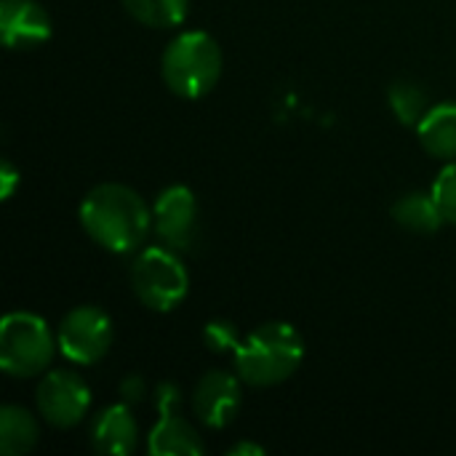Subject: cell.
<instances>
[{
  "label": "cell",
  "mask_w": 456,
  "mask_h": 456,
  "mask_svg": "<svg viewBox=\"0 0 456 456\" xmlns=\"http://www.w3.org/2000/svg\"><path fill=\"white\" fill-rule=\"evenodd\" d=\"M430 192H433V198H436V203H438L444 219L456 224V160L446 163V166L441 168V174L436 176Z\"/></svg>",
  "instance_id": "ac0fdd59"
},
{
  "label": "cell",
  "mask_w": 456,
  "mask_h": 456,
  "mask_svg": "<svg viewBox=\"0 0 456 456\" xmlns=\"http://www.w3.org/2000/svg\"><path fill=\"white\" fill-rule=\"evenodd\" d=\"M393 219L398 227L417 232V235H433L444 227V214L433 198V192H406L393 206Z\"/></svg>",
  "instance_id": "5bb4252c"
},
{
  "label": "cell",
  "mask_w": 456,
  "mask_h": 456,
  "mask_svg": "<svg viewBox=\"0 0 456 456\" xmlns=\"http://www.w3.org/2000/svg\"><path fill=\"white\" fill-rule=\"evenodd\" d=\"M240 377L230 371H206L192 390V411L200 425L211 430H224L235 422L240 411Z\"/></svg>",
  "instance_id": "30bf717a"
},
{
  "label": "cell",
  "mask_w": 456,
  "mask_h": 456,
  "mask_svg": "<svg viewBox=\"0 0 456 456\" xmlns=\"http://www.w3.org/2000/svg\"><path fill=\"white\" fill-rule=\"evenodd\" d=\"M77 216L86 235L110 254L139 251L152 227V211L144 198L118 182L94 187L83 198Z\"/></svg>",
  "instance_id": "6da1fadb"
},
{
  "label": "cell",
  "mask_w": 456,
  "mask_h": 456,
  "mask_svg": "<svg viewBox=\"0 0 456 456\" xmlns=\"http://www.w3.org/2000/svg\"><path fill=\"white\" fill-rule=\"evenodd\" d=\"M387 99H390V107L398 118V123L403 126H411L417 128L422 123V118L428 115L430 110V102H428V94L419 83L414 80H395L387 91Z\"/></svg>",
  "instance_id": "e0dca14e"
},
{
  "label": "cell",
  "mask_w": 456,
  "mask_h": 456,
  "mask_svg": "<svg viewBox=\"0 0 456 456\" xmlns=\"http://www.w3.org/2000/svg\"><path fill=\"white\" fill-rule=\"evenodd\" d=\"M40 441L37 419L21 406H3L0 411V454H29Z\"/></svg>",
  "instance_id": "9a60e30c"
},
{
  "label": "cell",
  "mask_w": 456,
  "mask_h": 456,
  "mask_svg": "<svg viewBox=\"0 0 456 456\" xmlns=\"http://www.w3.org/2000/svg\"><path fill=\"white\" fill-rule=\"evenodd\" d=\"M53 32V21L37 0H0V37L5 48L43 45Z\"/></svg>",
  "instance_id": "8fae6325"
},
{
  "label": "cell",
  "mask_w": 456,
  "mask_h": 456,
  "mask_svg": "<svg viewBox=\"0 0 456 456\" xmlns=\"http://www.w3.org/2000/svg\"><path fill=\"white\" fill-rule=\"evenodd\" d=\"M222 48L203 29L179 32L163 51L160 75L171 94L182 99H203L222 77Z\"/></svg>",
  "instance_id": "3957f363"
},
{
  "label": "cell",
  "mask_w": 456,
  "mask_h": 456,
  "mask_svg": "<svg viewBox=\"0 0 456 456\" xmlns=\"http://www.w3.org/2000/svg\"><path fill=\"white\" fill-rule=\"evenodd\" d=\"M19 179H21L19 168L11 160H3V166H0V198L3 200H8L13 195V190L19 187Z\"/></svg>",
  "instance_id": "ffe728a7"
},
{
  "label": "cell",
  "mask_w": 456,
  "mask_h": 456,
  "mask_svg": "<svg viewBox=\"0 0 456 456\" xmlns=\"http://www.w3.org/2000/svg\"><path fill=\"white\" fill-rule=\"evenodd\" d=\"M417 136L428 155L444 163L456 160V102H441L430 107L417 126Z\"/></svg>",
  "instance_id": "4fadbf2b"
},
{
  "label": "cell",
  "mask_w": 456,
  "mask_h": 456,
  "mask_svg": "<svg viewBox=\"0 0 456 456\" xmlns=\"http://www.w3.org/2000/svg\"><path fill=\"white\" fill-rule=\"evenodd\" d=\"M305 361V339L286 321L254 329L235 350V371L248 387H275L294 377Z\"/></svg>",
  "instance_id": "7a4b0ae2"
},
{
  "label": "cell",
  "mask_w": 456,
  "mask_h": 456,
  "mask_svg": "<svg viewBox=\"0 0 456 456\" xmlns=\"http://www.w3.org/2000/svg\"><path fill=\"white\" fill-rule=\"evenodd\" d=\"M182 395L176 385L158 387V422L150 430L147 449L152 456H200L206 452L203 438L192 422L182 414Z\"/></svg>",
  "instance_id": "9c48e42d"
},
{
  "label": "cell",
  "mask_w": 456,
  "mask_h": 456,
  "mask_svg": "<svg viewBox=\"0 0 456 456\" xmlns=\"http://www.w3.org/2000/svg\"><path fill=\"white\" fill-rule=\"evenodd\" d=\"M139 444V425L126 403L102 409L91 422V446L99 454H134Z\"/></svg>",
  "instance_id": "7c38bea8"
},
{
  "label": "cell",
  "mask_w": 456,
  "mask_h": 456,
  "mask_svg": "<svg viewBox=\"0 0 456 456\" xmlns=\"http://www.w3.org/2000/svg\"><path fill=\"white\" fill-rule=\"evenodd\" d=\"M56 339L59 353L67 361L77 366H94L112 347V321L96 305H80L61 318Z\"/></svg>",
  "instance_id": "8992f818"
},
{
  "label": "cell",
  "mask_w": 456,
  "mask_h": 456,
  "mask_svg": "<svg viewBox=\"0 0 456 456\" xmlns=\"http://www.w3.org/2000/svg\"><path fill=\"white\" fill-rule=\"evenodd\" d=\"M128 278L136 299L152 313H171L190 294V273L182 256L166 246L142 248Z\"/></svg>",
  "instance_id": "5b68a950"
},
{
  "label": "cell",
  "mask_w": 456,
  "mask_h": 456,
  "mask_svg": "<svg viewBox=\"0 0 456 456\" xmlns=\"http://www.w3.org/2000/svg\"><path fill=\"white\" fill-rule=\"evenodd\" d=\"M37 414L59 430L80 425L91 409V390L75 371H48L35 393Z\"/></svg>",
  "instance_id": "52a82bcc"
},
{
  "label": "cell",
  "mask_w": 456,
  "mask_h": 456,
  "mask_svg": "<svg viewBox=\"0 0 456 456\" xmlns=\"http://www.w3.org/2000/svg\"><path fill=\"white\" fill-rule=\"evenodd\" d=\"M152 230L158 240L176 251L187 254L198 243V198L190 187L174 184L166 187L152 206Z\"/></svg>",
  "instance_id": "ba28073f"
},
{
  "label": "cell",
  "mask_w": 456,
  "mask_h": 456,
  "mask_svg": "<svg viewBox=\"0 0 456 456\" xmlns=\"http://www.w3.org/2000/svg\"><path fill=\"white\" fill-rule=\"evenodd\" d=\"M230 456H262L265 454V449L259 446V444H251V441H243V444H235L230 452Z\"/></svg>",
  "instance_id": "44dd1931"
},
{
  "label": "cell",
  "mask_w": 456,
  "mask_h": 456,
  "mask_svg": "<svg viewBox=\"0 0 456 456\" xmlns=\"http://www.w3.org/2000/svg\"><path fill=\"white\" fill-rule=\"evenodd\" d=\"M123 8L144 27L174 29L187 19L190 0H123Z\"/></svg>",
  "instance_id": "2e32d148"
},
{
  "label": "cell",
  "mask_w": 456,
  "mask_h": 456,
  "mask_svg": "<svg viewBox=\"0 0 456 456\" xmlns=\"http://www.w3.org/2000/svg\"><path fill=\"white\" fill-rule=\"evenodd\" d=\"M59 350L48 323L27 310L8 313L0 326V369L8 377L29 379L43 374Z\"/></svg>",
  "instance_id": "277c9868"
},
{
  "label": "cell",
  "mask_w": 456,
  "mask_h": 456,
  "mask_svg": "<svg viewBox=\"0 0 456 456\" xmlns=\"http://www.w3.org/2000/svg\"><path fill=\"white\" fill-rule=\"evenodd\" d=\"M203 342L214 353H227V350H238V345L243 339L238 337V326L235 323H230V321H211L203 329Z\"/></svg>",
  "instance_id": "d6986e66"
}]
</instances>
